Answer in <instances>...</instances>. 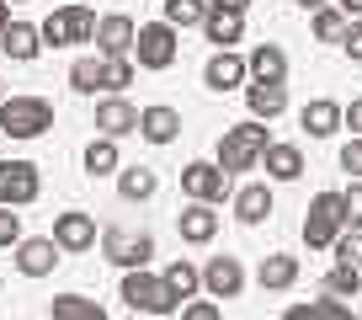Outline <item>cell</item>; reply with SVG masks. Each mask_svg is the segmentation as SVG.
<instances>
[{
	"label": "cell",
	"mask_w": 362,
	"mask_h": 320,
	"mask_svg": "<svg viewBox=\"0 0 362 320\" xmlns=\"http://www.w3.org/2000/svg\"><path fill=\"white\" fill-rule=\"evenodd\" d=\"M261 160H267L272 182H298V176H304V149H298V144H277V139H272Z\"/></svg>",
	"instance_id": "19"
},
{
	"label": "cell",
	"mask_w": 362,
	"mask_h": 320,
	"mask_svg": "<svg viewBox=\"0 0 362 320\" xmlns=\"http://www.w3.org/2000/svg\"><path fill=\"white\" fill-rule=\"evenodd\" d=\"M283 320H315V309H309V304H293V309H283Z\"/></svg>",
	"instance_id": "44"
},
{
	"label": "cell",
	"mask_w": 362,
	"mask_h": 320,
	"mask_svg": "<svg viewBox=\"0 0 362 320\" xmlns=\"http://www.w3.org/2000/svg\"><path fill=\"white\" fill-rule=\"evenodd\" d=\"M123 304L134 309V315H176L181 299L165 288V278H160V273L134 267V273H123Z\"/></svg>",
	"instance_id": "2"
},
{
	"label": "cell",
	"mask_w": 362,
	"mask_h": 320,
	"mask_svg": "<svg viewBox=\"0 0 362 320\" xmlns=\"http://www.w3.org/2000/svg\"><path fill=\"white\" fill-rule=\"evenodd\" d=\"M176 229H181V240H187V246H208V240L218 235V214H214V203H192V208H181V214H176Z\"/></svg>",
	"instance_id": "17"
},
{
	"label": "cell",
	"mask_w": 362,
	"mask_h": 320,
	"mask_svg": "<svg viewBox=\"0 0 362 320\" xmlns=\"http://www.w3.org/2000/svg\"><path fill=\"white\" fill-rule=\"evenodd\" d=\"M208 0H165V22L170 27H203Z\"/></svg>",
	"instance_id": "34"
},
{
	"label": "cell",
	"mask_w": 362,
	"mask_h": 320,
	"mask_svg": "<svg viewBox=\"0 0 362 320\" xmlns=\"http://www.w3.org/2000/svg\"><path fill=\"white\" fill-rule=\"evenodd\" d=\"M181 193L192 198V203H224L229 171L218 166V160H192V166L181 171Z\"/></svg>",
	"instance_id": "9"
},
{
	"label": "cell",
	"mask_w": 362,
	"mask_h": 320,
	"mask_svg": "<svg viewBox=\"0 0 362 320\" xmlns=\"http://www.w3.org/2000/svg\"><path fill=\"white\" fill-rule=\"evenodd\" d=\"M341 48L351 54V64H362V16H357L351 27H346V43H341Z\"/></svg>",
	"instance_id": "41"
},
{
	"label": "cell",
	"mask_w": 362,
	"mask_h": 320,
	"mask_svg": "<svg viewBox=\"0 0 362 320\" xmlns=\"http://www.w3.org/2000/svg\"><path fill=\"white\" fill-rule=\"evenodd\" d=\"M298 123L309 128V139H330V134L341 128V107L320 96V102H309V107H304V118H298Z\"/></svg>",
	"instance_id": "26"
},
{
	"label": "cell",
	"mask_w": 362,
	"mask_h": 320,
	"mask_svg": "<svg viewBox=\"0 0 362 320\" xmlns=\"http://www.w3.org/2000/svg\"><path fill=\"white\" fill-rule=\"evenodd\" d=\"M346 11H336V6H320L315 11V38L320 43H346Z\"/></svg>",
	"instance_id": "33"
},
{
	"label": "cell",
	"mask_w": 362,
	"mask_h": 320,
	"mask_svg": "<svg viewBox=\"0 0 362 320\" xmlns=\"http://www.w3.org/2000/svg\"><path fill=\"white\" fill-rule=\"evenodd\" d=\"M6 6H11V0H6Z\"/></svg>",
	"instance_id": "49"
},
{
	"label": "cell",
	"mask_w": 362,
	"mask_h": 320,
	"mask_svg": "<svg viewBox=\"0 0 362 320\" xmlns=\"http://www.w3.org/2000/svg\"><path fill=\"white\" fill-rule=\"evenodd\" d=\"M102 256L112 267H123V273H134V267H149V256H155V235H144V229H102Z\"/></svg>",
	"instance_id": "6"
},
{
	"label": "cell",
	"mask_w": 362,
	"mask_h": 320,
	"mask_svg": "<svg viewBox=\"0 0 362 320\" xmlns=\"http://www.w3.org/2000/svg\"><path fill=\"white\" fill-rule=\"evenodd\" d=\"M245 102H250V118L272 123V118H283V107H288V86H283V80H250Z\"/></svg>",
	"instance_id": "16"
},
{
	"label": "cell",
	"mask_w": 362,
	"mask_h": 320,
	"mask_svg": "<svg viewBox=\"0 0 362 320\" xmlns=\"http://www.w3.org/2000/svg\"><path fill=\"white\" fill-rule=\"evenodd\" d=\"M203 288H208V299H235L240 288H245V267H240L235 256H214V262L203 267Z\"/></svg>",
	"instance_id": "15"
},
{
	"label": "cell",
	"mask_w": 362,
	"mask_h": 320,
	"mask_svg": "<svg viewBox=\"0 0 362 320\" xmlns=\"http://www.w3.org/2000/svg\"><path fill=\"white\" fill-rule=\"evenodd\" d=\"M341 171H346V176H362V134L341 144Z\"/></svg>",
	"instance_id": "38"
},
{
	"label": "cell",
	"mask_w": 362,
	"mask_h": 320,
	"mask_svg": "<svg viewBox=\"0 0 362 320\" xmlns=\"http://www.w3.org/2000/svg\"><path fill=\"white\" fill-rule=\"evenodd\" d=\"M176 134H181V113H176V107H144V113H139V139H149V144H170Z\"/></svg>",
	"instance_id": "18"
},
{
	"label": "cell",
	"mask_w": 362,
	"mask_h": 320,
	"mask_svg": "<svg viewBox=\"0 0 362 320\" xmlns=\"http://www.w3.org/2000/svg\"><path fill=\"white\" fill-rule=\"evenodd\" d=\"M11 262H16V273H22V278H48L59 262H64V251L54 246V235H33V240L22 235V240H16V256H11Z\"/></svg>",
	"instance_id": "10"
},
{
	"label": "cell",
	"mask_w": 362,
	"mask_h": 320,
	"mask_svg": "<svg viewBox=\"0 0 362 320\" xmlns=\"http://www.w3.org/2000/svg\"><path fill=\"white\" fill-rule=\"evenodd\" d=\"M341 229H346L341 193H320L315 203H309V214H304V240H309V251H330Z\"/></svg>",
	"instance_id": "5"
},
{
	"label": "cell",
	"mask_w": 362,
	"mask_h": 320,
	"mask_svg": "<svg viewBox=\"0 0 362 320\" xmlns=\"http://www.w3.org/2000/svg\"><path fill=\"white\" fill-rule=\"evenodd\" d=\"M261 288H293L298 283V256H283V251H272L261 256Z\"/></svg>",
	"instance_id": "25"
},
{
	"label": "cell",
	"mask_w": 362,
	"mask_h": 320,
	"mask_svg": "<svg viewBox=\"0 0 362 320\" xmlns=\"http://www.w3.org/2000/svg\"><path fill=\"white\" fill-rule=\"evenodd\" d=\"M267 123L261 118H250V123H235V128H224V139H218V166H224L229 176L235 171H250L261 155H267Z\"/></svg>",
	"instance_id": "1"
},
{
	"label": "cell",
	"mask_w": 362,
	"mask_h": 320,
	"mask_svg": "<svg viewBox=\"0 0 362 320\" xmlns=\"http://www.w3.org/2000/svg\"><path fill=\"white\" fill-rule=\"evenodd\" d=\"M208 6H214V11H240V16H245L250 0H208Z\"/></svg>",
	"instance_id": "43"
},
{
	"label": "cell",
	"mask_w": 362,
	"mask_h": 320,
	"mask_svg": "<svg viewBox=\"0 0 362 320\" xmlns=\"http://www.w3.org/2000/svg\"><path fill=\"white\" fill-rule=\"evenodd\" d=\"M54 246H59V251H69V256L90 251V246H96V219L80 214V208H69V214H54Z\"/></svg>",
	"instance_id": "11"
},
{
	"label": "cell",
	"mask_w": 362,
	"mask_h": 320,
	"mask_svg": "<svg viewBox=\"0 0 362 320\" xmlns=\"http://www.w3.org/2000/svg\"><path fill=\"white\" fill-rule=\"evenodd\" d=\"M309 309H315V320H357L341 299H330V294H325V299H309Z\"/></svg>",
	"instance_id": "36"
},
{
	"label": "cell",
	"mask_w": 362,
	"mask_h": 320,
	"mask_svg": "<svg viewBox=\"0 0 362 320\" xmlns=\"http://www.w3.org/2000/svg\"><path fill=\"white\" fill-rule=\"evenodd\" d=\"M341 123H346V128H357V134H362V96H357L351 107H341Z\"/></svg>",
	"instance_id": "42"
},
{
	"label": "cell",
	"mask_w": 362,
	"mask_h": 320,
	"mask_svg": "<svg viewBox=\"0 0 362 320\" xmlns=\"http://www.w3.org/2000/svg\"><path fill=\"white\" fill-rule=\"evenodd\" d=\"M181 320H224V315H218L214 299H192V304L181 309Z\"/></svg>",
	"instance_id": "40"
},
{
	"label": "cell",
	"mask_w": 362,
	"mask_h": 320,
	"mask_svg": "<svg viewBox=\"0 0 362 320\" xmlns=\"http://www.w3.org/2000/svg\"><path fill=\"white\" fill-rule=\"evenodd\" d=\"M117 193H123V203H149L160 193V176L149 166H123L117 171Z\"/></svg>",
	"instance_id": "21"
},
{
	"label": "cell",
	"mask_w": 362,
	"mask_h": 320,
	"mask_svg": "<svg viewBox=\"0 0 362 320\" xmlns=\"http://www.w3.org/2000/svg\"><path fill=\"white\" fill-rule=\"evenodd\" d=\"M37 33H43V43H48V48L90 43V38H96V11H90V6H80V0H75V6H59V11L48 16Z\"/></svg>",
	"instance_id": "4"
},
{
	"label": "cell",
	"mask_w": 362,
	"mask_h": 320,
	"mask_svg": "<svg viewBox=\"0 0 362 320\" xmlns=\"http://www.w3.org/2000/svg\"><path fill=\"white\" fill-rule=\"evenodd\" d=\"M267 214H272V187L267 182H250V187L235 193V219L240 224H261Z\"/></svg>",
	"instance_id": "23"
},
{
	"label": "cell",
	"mask_w": 362,
	"mask_h": 320,
	"mask_svg": "<svg viewBox=\"0 0 362 320\" xmlns=\"http://www.w3.org/2000/svg\"><path fill=\"white\" fill-rule=\"evenodd\" d=\"M134 38H139L134 16L112 11V16L96 22V54H102V59H123V54H134Z\"/></svg>",
	"instance_id": "12"
},
{
	"label": "cell",
	"mask_w": 362,
	"mask_h": 320,
	"mask_svg": "<svg viewBox=\"0 0 362 320\" xmlns=\"http://www.w3.org/2000/svg\"><path fill=\"white\" fill-rule=\"evenodd\" d=\"M0 139H6V134H0Z\"/></svg>",
	"instance_id": "51"
},
{
	"label": "cell",
	"mask_w": 362,
	"mask_h": 320,
	"mask_svg": "<svg viewBox=\"0 0 362 320\" xmlns=\"http://www.w3.org/2000/svg\"><path fill=\"white\" fill-rule=\"evenodd\" d=\"M96 134H107V139L139 134V107L123 102V96H107V102H96Z\"/></svg>",
	"instance_id": "14"
},
{
	"label": "cell",
	"mask_w": 362,
	"mask_h": 320,
	"mask_svg": "<svg viewBox=\"0 0 362 320\" xmlns=\"http://www.w3.org/2000/svg\"><path fill=\"white\" fill-rule=\"evenodd\" d=\"M0 48H6L16 64H27V59H37V48H43V33H37L33 22H6V33H0Z\"/></svg>",
	"instance_id": "20"
},
{
	"label": "cell",
	"mask_w": 362,
	"mask_h": 320,
	"mask_svg": "<svg viewBox=\"0 0 362 320\" xmlns=\"http://www.w3.org/2000/svg\"><path fill=\"white\" fill-rule=\"evenodd\" d=\"M16 240H22V214L0 208V246H16Z\"/></svg>",
	"instance_id": "39"
},
{
	"label": "cell",
	"mask_w": 362,
	"mask_h": 320,
	"mask_svg": "<svg viewBox=\"0 0 362 320\" xmlns=\"http://www.w3.org/2000/svg\"><path fill=\"white\" fill-rule=\"evenodd\" d=\"M80 6H86V0H80Z\"/></svg>",
	"instance_id": "50"
},
{
	"label": "cell",
	"mask_w": 362,
	"mask_h": 320,
	"mask_svg": "<svg viewBox=\"0 0 362 320\" xmlns=\"http://www.w3.org/2000/svg\"><path fill=\"white\" fill-rule=\"evenodd\" d=\"M341 11H346V16H362V0H341Z\"/></svg>",
	"instance_id": "45"
},
{
	"label": "cell",
	"mask_w": 362,
	"mask_h": 320,
	"mask_svg": "<svg viewBox=\"0 0 362 320\" xmlns=\"http://www.w3.org/2000/svg\"><path fill=\"white\" fill-rule=\"evenodd\" d=\"M128 86H134V54H123V59H102V91L123 96Z\"/></svg>",
	"instance_id": "32"
},
{
	"label": "cell",
	"mask_w": 362,
	"mask_h": 320,
	"mask_svg": "<svg viewBox=\"0 0 362 320\" xmlns=\"http://www.w3.org/2000/svg\"><path fill=\"white\" fill-rule=\"evenodd\" d=\"M160 278H165V288H170L176 299H192L197 288H203V273H197L192 262H170V267H165Z\"/></svg>",
	"instance_id": "29"
},
{
	"label": "cell",
	"mask_w": 362,
	"mask_h": 320,
	"mask_svg": "<svg viewBox=\"0 0 362 320\" xmlns=\"http://www.w3.org/2000/svg\"><path fill=\"white\" fill-rule=\"evenodd\" d=\"M48 315L54 320H107V309L96 304V299H86V294H59L54 304H48Z\"/></svg>",
	"instance_id": "27"
},
{
	"label": "cell",
	"mask_w": 362,
	"mask_h": 320,
	"mask_svg": "<svg viewBox=\"0 0 362 320\" xmlns=\"http://www.w3.org/2000/svg\"><path fill=\"white\" fill-rule=\"evenodd\" d=\"M0 102H6V91H0Z\"/></svg>",
	"instance_id": "48"
},
{
	"label": "cell",
	"mask_w": 362,
	"mask_h": 320,
	"mask_svg": "<svg viewBox=\"0 0 362 320\" xmlns=\"http://www.w3.org/2000/svg\"><path fill=\"white\" fill-rule=\"evenodd\" d=\"M43 193V176H37L33 160H0V208H27Z\"/></svg>",
	"instance_id": "8"
},
{
	"label": "cell",
	"mask_w": 362,
	"mask_h": 320,
	"mask_svg": "<svg viewBox=\"0 0 362 320\" xmlns=\"http://www.w3.org/2000/svg\"><path fill=\"white\" fill-rule=\"evenodd\" d=\"M69 86H75L80 96H96V91H102V54L75 59V64H69Z\"/></svg>",
	"instance_id": "30"
},
{
	"label": "cell",
	"mask_w": 362,
	"mask_h": 320,
	"mask_svg": "<svg viewBox=\"0 0 362 320\" xmlns=\"http://www.w3.org/2000/svg\"><path fill=\"white\" fill-rule=\"evenodd\" d=\"M203 33H208V43H218V48H235V43H240V33H245V16H240V11H214V6H208V16H203Z\"/></svg>",
	"instance_id": "24"
},
{
	"label": "cell",
	"mask_w": 362,
	"mask_h": 320,
	"mask_svg": "<svg viewBox=\"0 0 362 320\" xmlns=\"http://www.w3.org/2000/svg\"><path fill=\"white\" fill-rule=\"evenodd\" d=\"M341 208H346V229H362V182H351L341 193Z\"/></svg>",
	"instance_id": "37"
},
{
	"label": "cell",
	"mask_w": 362,
	"mask_h": 320,
	"mask_svg": "<svg viewBox=\"0 0 362 320\" xmlns=\"http://www.w3.org/2000/svg\"><path fill=\"white\" fill-rule=\"evenodd\" d=\"M298 6H309V11H320V6H325V0H298Z\"/></svg>",
	"instance_id": "47"
},
{
	"label": "cell",
	"mask_w": 362,
	"mask_h": 320,
	"mask_svg": "<svg viewBox=\"0 0 362 320\" xmlns=\"http://www.w3.org/2000/svg\"><path fill=\"white\" fill-rule=\"evenodd\" d=\"M325 294L330 299H357L362 294V267H330V273H325Z\"/></svg>",
	"instance_id": "31"
},
{
	"label": "cell",
	"mask_w": 362,
	"mask_h": 320,
	"mask_svg": "<svg viewBox=\"0 0 362 320\" xmlns=\"http://www.w3.org/2000/svg\"><path fill=\"white\" fill-rule=\"evenodd\" d=\"M134 64L139 69H170V64H176V27H170V22H144V27H139Z\"/></svg>",
	"instance_id": "7"
},
{
	"label": "cell",
	"mask_w": 362,
	"mask_h": 320,
	"mask_svg": "<svg viewBox=\"0 0 362 320\" xmlns=\"http://www.w3.org/2000/svg\"><path fill=\"white\" fill-rule=\"evenodd\" d=\"M336 262L341 267H362V229H346V235H336Z\"/></svg>",
	"instance_id": "35"
},
{
	"label": "cell",
	"mask_w": 362,
	"mask_h": 320,
	"mask_svg": "<svg viewBox=\"0 0 362 320\" xmlns=\"http://www.w3.org/2000/svg\"><path fill=\"white\" fill-rule=\"evenodd\" d=\"M54 128V107L43 102V96H6L0 102V134L11 139H37Z\"/></svg>",
	"instance_id": "3"
},
{
	"label": "cell",
	"mask_w": 362,
	"mask_h": 320,
	"mask_svg": "<svg viewBox=\"0 0 362 320\" xmlns=\"http://www.w3.org/2000/svg\"><path fill=\"white\" fill-rule=\"evenodd\" d=\"M6 22H11V6H6V0H0V33H6Z\"/></svg>",
	"instance_id": "46"
},
{
	"label": "cell",
	"mask_w": 362,
	"mask_h": 320,
	"mask_svg": "<svg viewBox=\"0 0 362 320\" xmlns=\"http://www.w3.org/2000/svg\"><path fill=\"white\" fill-rule=\"evenodd\" d=\"M86 171L90 176H112V171H123V160H117V139H107V134H96L86 144Z\"/></svg>",
	"instance_id": "28"
},
{
	"label": "cell",
	"mask_w": 362,
	"mask_h": 320,
	"mask_svg": "<svg viewBox=\"0 0 362 320\" xmlns=\"http://www.w3.org/2000/svg\"><path fill=\"white\" fill-rule=\"evenodd\" d=\"M245 75L250 69H245V59H240L235 48H218V54L203 64V86L208 91H235V86H245Z\"/></svg>",
	"instance_id": "13"
},
{
	"label": "cell",
	"mask_w": 362,
	"mask_h": 320,
	"mask_svg": "<svg viewBox=\"0 0 362 320\" xmlns=\"http://www.w3.org/2000/svg\"><path fill=\"white\" fill-rule=\"evenodd\" d=\"M245 69H250V80H288V54L277 43H256Z\"/></svg>",
	"instance_id": "22"
}]
</instances>
